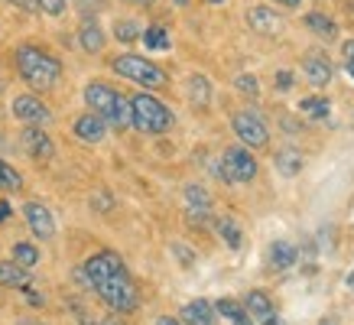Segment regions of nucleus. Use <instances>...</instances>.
I'll list each match as a JSON object with an SVG mask.
<instances>
[{"mask_svg":"<svg viewBox=\"0 0 354 325\" xmlns=\"http://www.w3.org/2000/svg\"><path fill=\"white\" fill-rule=\"evenodd\" d=\"M140 36H143L147 49H169V32L162 30V26H147Z\"/></svg>","mask_w":354,"mask_h":325,"instance_id":"cd10ccee","label":"nucleus"},{"mask_svg":"<svg viewBox=\"0 0 354 325\" xmlns=\"http://www.w3.org/2000/svg\"><path fill=\"white\" fill-rule=\"evenodd\" d=\"M185 205L189 212H212V195L202 185H185Z\"/></svg>","mask_w":354,"mask_h":325,"instance_id":"b1692460","label":"nucleus"},{"mask_svg":"<svg viewBox=\"0 0 354 325\" xmlns=\"http://www.w3.org/2000/svg\"><path fill=\"white\" fill-rule=\"evenodd\" d=\"M277 88L279 91H290L292 88V72H277Z\"/></svg>","mask_w":354,"mask_h":325,"instance_id":"72a5a7b5","label":"nucleus"},{"mask_svg":"<svg viewBox=\"0 0 354 325\" xmlns=\"http://www.w3.org/2000/svg\"><path fill=\"white\" fill-rule=\"evenodd\" d=\"M172 3H176V7H189L192 0H172Z\"/></svg>","mask_w":354,"mask_h":325,"instance_id":"79ce46f5","label":"nucleus"},{"mask_svg":"<svg viewBox=\"0 0 354 325\" xmlns=\"http://www.w3.org/2000/svg\"><path fill=\"white\" fill-rule=\"evenodd\" d=\"M273 3H277V7H299L302 0H273Z\"/></svg>","mask_w":354,"mask_h":325,"instance_id":"58836bf2","label":"nucleus"},{"mask_svg":"<svg viewBox=\"0 0 354 325\" xmlns=\"http://www.w3.org/2000/svg\"><path fill=\"white\" fill-rule=\"evenodd\" d=\"M26 299H30L32 306H43V296H36V290H30V286H26Z\"/></svg>","mask_w":354,"mask_h":325,"instance_id":"c9c22d12","label":"nucleus"},{"mask_svg":"<svg viewBox=\"0 0 354 325\" xmlns=\"http://www.w3.org/2000/svg\"><path fill=\"white\" fill-rule=\"evenodd\" d=\"M10 111H13V118L23 120L26 127H43V124H49V118H53V111L46 108L36 95H17Z\"/></svg>","mask_w":354,"mask_h":325,"instance_id":"6e6552de","label":"nucleus"},{"mask_svg":"<svg viewBox=\"0 0 354 325\" xmlns=\"http://www.w3.org/2000/svg\"><path fill=\"white\" fill-rule=\"evenodd\" d=\"M75 137L82 143H101L104 140V137H108V124H104V120L97 118V114H91V111H88V114H82V118L75 120Z\"/></svg>","mask_w":354,"mask_h":325,"instance_id":"ddd939ff","label":"nucleus"},{"mask_svg":"<svg viewBox=\"0 0 354 325\" xmlns=\"http://www.w3.org/2000/svg\"><path fill=\"white\" fill-rule=\"evenodd\" d=\"M292 263H296V248H292L290 241H273V248H270V267L273 270H290Z\"/></svg>","mask_w":354,"mask_h":325,"instance_id":"a211bd4d","label":"nucleus"},{"mask_svg":"<svg viewBox=\"0 0 354 325\" xmlns=\"http://www.w3.org/2000/svg\"><path fill=\"white\" fill-rule=\"evenodd\" d=\"M231 127H234V137L244 147H250V150H260V147H267L270 140V130L267 124L260 120L257 111H237L234 118H231Z\"/></svg>","mask_w":354,"mask_h":325,"instance_id":"0eeeda50","label":"nucleus"},{"mask_svg":"<svg viewBox=\"0 0 354 325\" xmlns=\"http://www.w3.org/2000/svg\"><path fill=\"white\" fill-rule=\"evenodd\" d=\"M215 313L221 315V319H227L231 325H254V322H250V315H247V309L237 303V299H218Z\"/></svg>","mask_w":354,"mask_h":325,"instance_id":"aec40b11","label":"nucleus"},{"mask_svg":"<svg viewBox=\"0 0 354 325\" xmlns=\"http://www.w3.org/2000/svg\"><path fill=\"white\" fill-rule=\"evenodd\" d=\"M85 104L91 114L104 120L114 130H127L130 127V101L120 91H114L104 82H88L85 85Z\"/></svg>","mask_w":354,"mask_h":325,"instance_id":"7ed1b4c3","label":"nucleus"},{"mask_svg":"<svg viewBox=\"0 0 354 325\" xmlns=\"http://www.w3.org/2000/svg\"><path fill=\"white\" fill-rule=\"evenodd\" d=\"M215 231L221 234V241H225L231 250H237V248H241V241H244V238H241V228L234 225V218H218Z\"/></svg>","mask_w":354,"mask_h":325,"instance_id":"393cba45","label":"nucleus"},{"mask_svg":"<svg viewBox=\"0 0 354 325\" xmlns=\"http://www.w3.org/2000/svg\"><path fill=\"white\" fill-rule=\"evenodd\" d=\"M244 309L250 319H267V315H273V303H270V296L263 290H250L244 299Z\"/></svg>","mask_w":354,"mask_h":325,"instance_id":"6ab92c4d","label":"nucleus"},{"mask_svg":"<svg viewBox=\"0 0 354 325\" xmlns=\"http://www.w3.org/2000/svg\"><path fill=\"white\" fill-rule=\"evenodd\" d=\"M108 325H120V322H108Z\"/></svg>","mask_w":354,"mask_h":325,"instance_id":"49530a36","label":"nucleus"},{"mask_svg":"<svg viewBox=\"0 0 354 325\" xmlns=\"http://www.w3.org/2000/svg\"><path fill=\"white\" fill-rule=\"evenodd\" d=\"M0 286L26 290V286H30V270L20 267L17 260H0Z\"/></svg>","mask_w":354,"mask_h":325,"instance_id":"dca6fc26","label":"nucleus"},{"mask_svg":"<svg viewBox=\"0 0 354 325\" xmlns=\"http://www.w3.org/2000/svg\"><path fill=\"white\" fill-rule=\"evenodd\" d=\"M263 325H283V322H279L277 315H267V319H263Z\"/></svg>","mask_w":354,"mask_h":325,"instance_id":"ea45409f","label":"nucleus"},{"mask_svg":"<svg viewBox=\"0 0 354 325\" xmlns=\"http://www.w3.org/2000/svg\"><path fill=\"white\" fill-rule=\"evenodd\" d=\"M299 111L306 114V118H312V120H325L328 118V111H332V104H328V98L312 95V98H302L299 101Z\"/></svg>","mask_w":354,"mask_h":325,"instance_id":"4be33fe9","label":"nucleus"},{"mask_svg":"<svg viewBox=\"0 0 354 325\" xmlns=\"http://www.w3.org/2000/svg\"><path fill=\"white\" fill-rule=\"evenodd\" d=\"M247 26H250L254 32H260V36H279L283 20H279V13H273V7L257 3V7L247 10Z\"/></svg>","mask_w":354,"mask_h":325,"instance_id":"9b49d317","label":"nucleus"},{"mask_svg":"<svg viewBox=\"0 0 354 325\" xmlns=\"http://www.w3.org/2000/svg\"><path fill=\"white\" fill-rule=\"evenodd\" d=\"M234 88H237V91H244V95H250V98H257V95H260V82H257V75H237V78H234Z\"/></svg>","mask_w":354,"mask_h":325,"instance_id":"c756f323","label":"nucleus"},{"mask_svg":"<svg viewBox=\"0 0 354 325\" xmlns=\"http://www.w3.org/2000/svg\"><path fill=\"white\" fill-rule=\"evenodd\" d=\"M13 65H17V72H20L23 82L30 88H36V91H49V88H55L59 78H62V62H59L49 49H43V46H30V43L17 46Z\"/></svg>","mask_w":354,"mask_h":325,"instance_id":"f03ea898","label":"nucleus"},{"mask_svg":"<svg viewBox=\"0 0 354 325\" xmlns=\"http://www.w3.org/2000/svg\"><path fill=\"white\" fill-rule=\"evenodd\" d=\"M130 3H153V0H130Z\"/></svg>","mask_w":354,"mask_h":325,"instance_id":"37998d69","label":"nucleus"},{"mask_svg":"<svg viewBox=\"0 0 354 325\" xmlns=\"http://www.w3.org/2000/svg\"><path fill=\"white\" fill-rule=\"evenodd\" d=\"M306 30H312L319 39H325V43H332V39H338V23L332 20V17H325V13L312 10L309 17H306Z\"/></svg>","mask_w":354,"mask_h":325,"instance_id":"f3484780","label":"nucleus"},{"mask_svg":"<svg viewBox=\"0 0 354 325\" xmlns=\"http://www.w3.org/2000/svg\"><path fill=\"white\" fill-rule=\"evenodd\" d=\"M342 55H344V72L354 78V39H348V43L342 46Z\"/></svg>","mask_w":354,"mask_h":325,"instance_id":"473e14b6","label":"nucleus"},{"mask_svg":"<svg viewBox=\"0 0 354 325\" xmlns=\"http://www.w3.org/2000/svg\"><path fill=\"white\" fill-rule=\"evenodd\" d=\"M183 322L185 325H215L218 313L208 299H192V303L183 306Z\"/></svg>","mask_w":354,"mask_h":325,"instance_id":"2eb2a0df","label":"nucleus"},{"mask_svg":"<svg viewBox=\"0 0 354 325\" xmlns=\"http://www.w3.org/2000/svg\"><path fill=\"white\" fill-rule=\"evenodd\" d=\"M104 30H101V23L95 20V17H85L82 20V26H78V46L85 49V53H101L104 49Z\"/></svg>","mask_w":354,"mask_h":325,"instance_id":"4468645a","label":"nucleus"},{"mask_svg":"<svg viewBox=\"0 0 354 325\" xmlns=\"http://www.w3.org/2000/svg\"><path fill=\"white\" fill-rule=\"evenodd\" d=\"M277 169H279L283 176H299V169H302V153L292 150V147L279 150V153H277Z\"/></svg>","mask_w":354,"mask_h":325,"instance_id":"5701e85b","label":"nucleus"},{"mask_svg":"<svg viewBox=\"0 0 354 325\" xmlns=\"http://www.w3.org/2000/svg\"><path fill=\"white\" fill-rule=\"evenodd\" d=\"M140 26L133 20H118L114 23V36H118L120 43H133V39H140Z\"/></svg>","mask_w":354,"mask_h":325,"instance_id":"c85d7f7f","label":"nucleus"},{"mask_svg":"<svg viewBox=\"0 0 354 325\" xmlns=\"http://www.w3.org/2000/svg\"><path fill=\"white\" fill-rule=\"evenodd\" d=\"M189 101H192L195 108H208L212 104V82L205 75L189 78Z\"/></svg>","mask_w":354,"mask_h":325,"instance_id":"412c9836","label":"nucleus"},{"mask_svg":"<svg viewBox=\"0 0 354 325\" xmlns=\"http://www.w3.org/2000/svg\"><path fill=\"white\" fill-rule=\"evenodd\" d=\"M0 189H3V192H20L23 189V176L3 160H0Z\"/></svg>","mask_w":354,"mask_h":325,"instance_id":"bb28decb","label":"nucleus"},{"mask_svg":"<svg viewBox=\"0 0 354 325\" xmlns=\"http://www.w3.org/2000/svg\"><path fill=\"white\" fill-rule=\"evenodd\" d=\"M0 91H3V78H0Z\"/></svg>","mask_w":354,"mask_h":325,"instance_id":"a18cd8bd","label":"nucleus"},{"mask_svg":"<svg viewBox=\"0 0 354 325\" xmlns=\"http://www.w3.org/2000/svg\"><path fill=\"white\" fill-rule=\"evenodd\" d=\"M3 3H10L17 10H32V0H3Z\"/></svg>","mask_w":354,"mask_h":325,"instance_id":"f704fd0d","label":"nucleus"},{"mask_svg":"<svg viewBox=\"0 0 354 325\" xmlns=\"http://www.w3.org/2000/svg\"><path fill=\"white\" fill-rule=\"evenodd\" d=\"M20 143H23V150L30 153L36 162H49L55 156V143L43 127H26L20 133Z\"/></svg>","mask_w":354,"mask_h":325,"instance_id":"9d476101","label":"nucleus"},{"mask_svg":"<svg viewBox=\"0 0 354 325\" xmlns=\"http://www.w3.org/2000/svg\"><path fill=\"white\" fill-rule=\"evenodd\" d=\"M156 325H183V322H179V319H172V315H160Z\"/></svg>","mask_w":354,"mask_h":325,"instance_id":"e433bc0d","label":"nucleus"},{"mask_svg":"<svg viewBox=\"0 0 354 325\" xmlns=\"http://www.w3.org/2000/svg\"><path fill=\"white\" fill-rule=\"evenodd\" d=\"M13 260H17L20 267H26V270H32V267L39 263V248L30 244V241H20V244H13Z\"/></svg>","mask_w":354,"mask_h":325,"instance_id":"a878e982","label":"nucleus"},{"mask_svg":"<svg viewBox=\"0 0 354 325\" xmlns=\"http://www.w3.org/2000/svg\"><path fill=\"white\" fill-rule=\"evenodd\" d=\"M7 218H10V205H7V202H0V225H3Z\"/></svg>","mask_w":354,"mask_h":325,"instance_id":"4c0bfd02","label":"nucleus"},{"mask_svg":"<svg viewBox=\"0 0 354 325\" xmlns=\"http://www.w3.org/2000/svg\"><path fill=\"white\" fill-rule=\"evenodd\" d=\"M302 72H306V78H309L312 88L332 85V62H328V55L325 53H306V59H302Z\"/></svg>","mask_w":354,"mask_h":325,"instance_id":"f8f14e48","label":"nucleus"},{"mask_svg":"<svg viewBox=\"0 0 354 325\" xmlns=\"http://www.w3.org/2000/svg\"><path fill=\"white\" fill-rule=\"evenodd\" d=\"M344 283H348V290H351V292H354V270H351V273H348V280H344Z\"/></svg>","mask_w":354,"mask_h":325,"instance_id":"a19ab883","label":"nucleus"},{"mask_svg":"<svg viewBox=\"0 0 354 325\" xmlns=\"http://www.w3.org/2000/svg\"><path fill=\"white\" fill-rule=\"evenodd\" d=\"M82 277H85V283L97 292V299L108 306V309H114V313H133L140 306L137 286L130 280L120 254H114V250H97V254H91V257L82 263Z\"/></svg>","mask_w":354,"mask_h":325,"instance_id":"f257e3e1","label":"nucleus"},{"mask_svg":"<svg viewBox=\"0 0 354 325\" xmlns=\"http://www.w3.org/2000/svg\"><path fill=\"white\" fill-rule=\"evenodd\" d=\"M208 3H225V0H208Z\"/></svg>","mask_w":354,"mask_h":325,"instance_id":"c03bdc74","label":"nucleus"},{"mask_svg":"<svg viewBox=\"0 0 354 325\" xmlns=\"http://www.w3.org/2000/svg\"><path fill=\"white\" fill-rule=\"evenodd\" d=\"M218 176L231 185L250 183V179L257 176V156L247 150V147H227V150L221 153V169H218Z\"/></svg>","mask_w":354,"mask_h":325,"instance_id":"423d86ee","label":"nucleus"},{"mask_svg":"<svg viewBox=\"0 0 354 325\" xmlns=\"http://www.w3.org/2000/svg\"><path fill=\"white\" fill-rule=\"evenodd\" d=\"M111 68H114L120 78H127V82H133V85L153 88V91L169 85V75L162 72L160 65L150 62V59H143V55H137V53L114 55V59H111Z\"/></svg>","mask_w":354,"mask_h":325,"instance_id":"39448f33","label":"nucleus"},{"mask_svg":"<svg viewBox=\"0 0 354 325\" xmlns=\"http://www.w3.org/2000/svg\"><path fill=\"white\" fill-rule=\"evenodd\" d=\"M78 10L85 17H95V13L104 10V0H78Z\"/></svg>","mask_w":354,"mask_h":325,"instance_id":"2f4dec72","label":"nucleus"},{"mask_svg":"<svg viewBox=\"0 0 354 325\" xmlns=\"http://www.w3.org/2000/svg\"><path fill=\"white\" fill-rule=\"evenodd\" d=\"M32 3L43 13H49V17H62L65 13V0H32Z\"/></svg>","mask_w":354,"mask_h":325,"instance_id":"7c9ffc66","label":"nucleus"},{"mask_svg":"<svg viewBox=\"0 0 354 325\" xmlns=\"http://www.w3.org/2000/svg\"><path fill=\"white\" fill-rule=\"evenodd\" d=\"M23 215H26V225H30V231L39 241L55 238V215L43 202H26V205H23Z\"/></svg>","mask_w":354,"mask_h":325,"instance_id":"1a4fd4ad","label":"nucleus"},{"mask_svg":"<svg viewBox=\"0 0 354 325\" xmlns=\"http://www.w3.org/2000/svg\"><path fill=\"white\" fill-rule=\"evenodd\" d=\"M127 101H130V124L140 133H166L172 127V111L162 104L160 98L140 91V95L127 98Z\"/></svg>","mask_w":354,"mask_h":325,"instance_id":"20e7f679","label":"nucleus"}]
</instances>
